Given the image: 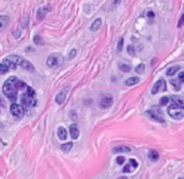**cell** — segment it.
Listing matches in <instances>:
<instances>
[{"label": "cell", "mask_w": 184, "mask_h": 179, "mask_svg": "<svg viewBox=\"0 0 184 179\" xmlns=\"http://www.w3.org/2000/svg\"><path fill=\"white\" fill-rule=\"evenodd\" d=\"M16 81H18L16 77H10L9 79L5 81V83L3 84V87H2V91L5 92L7 98L9 99L10 101H16V98H18V89L16 87Z\"/></svg>", "instance_id": "obj_1"}, {"label": "cell", "mask_w": 184, "mask_h": 179, "mask_svg": "<svg viewBox=\"0 0 184 179\" xmlns=\"http://www.w3.org/2000/svg\"><path fill=\"white\" fill-rule=\"evenodd\" d=\"M127 51H128V53L130 54L131 57H134V55H135L134 47H133V46H128V48H127Z\"/></svg>", "instance_id": "obj_29"}, {"label": "cell", "mask_w": 184, "mask_h": 179, "mask_svg": "<svg viewBox=\"0 0 184 179\" xmlns=\"http://www.w3.org/2000/svg\"><path fill=\"white\" fill-rule=\"evenodd\" d=\"M179 81H181L182 83H184V72H181L179 74Z\"/></svg>", "instance_id": "obj_38"}, {"label": "cell", "mask_w": 184, "mask_h": 179, "mask_svg": "<svg viewBox=\"0 0 184 179\" xmlns=\"http://www.w3.org/2000/svg\"><path fill=\"white\" fill-rule=\"evenodd\" d=\"M117 179H128V178L125 177V176H122V177H119V178H117Z\"/></svg>", "instance_id": "obj_40"}, {"label": "cell", "mask_w": 184, "mask_h": 179, "mask_svg": "<svg viewBox=\"0 0 184 179\" xmlns=\"http://www.w3.org/2000/svg\"><path fill=\"white\" fill-rule=\"evenodd\" d=\"M171 84H172V86L174 87L175 89L177 90H180V88H181V85L179 84V81H177V79H171V81H170Z\"/></svg>", "instance_id": "obj_30"}, {"label": "cell", "mask_w": 184, "mask_h": 179, "mask_svg": "<svg viewBox=\"0 0 184 179\" xmlns=\"http://www.w3.org/2000/svg\"><path fill=\"white\" fill-rule=\"evenodd\" d=\"M101 26H102V20H101V18H96V20L93 21L92 25L90 27V29L92 31H96Z\"/></svg>", "instance_id": "obj_18"}, {"label": "cell", "mask_w": 184, "mask_h": 179, "mask_svg": "<svg viewBox=\"0 0 184 179\" xmlns=\"http://www.w3.org/2000/svg\"><path fill=\"white\" fill-rule=\"evenodd\" d=\"M180 70V66L179 65H174V66H170L168 70L166 71V74L168 76H172V75H174L177 72Z\"/></svg>", "instance_id": "obj_22"}, {"label": "cell", "mask_w": 184, "mask_h": 179, "mask_svg": "<svg viewBox=\"0 0 184 179\" xmlns=\"http://www.w3.org/2000/svg\"><path fill=\"white\" fill-rule=\"evenodd\" d=\"M122 46H124V39L121 38L119 42H118V46H117V52H120L121 49H122Z\"/></svg>", "instance_id": "obj_33"}, {"label": "cell", "mask_w": 184, "mask_h": 179, "mask_svg": "<svg viewBox=\"0 0 184 179\" xmlns=\"http://www.w3.org/2000/svg\"><path fill=\"white\" fill-rule=\"evenodd\" d=\"M34 42H35L36 45H40L41 42H42V41H41V37H40V36H38V35L35 36V37H34Z\"/></svg>", "instance_id": "obj_32"}, {"label": "cell", "mask_w": 184, "mask_h": 179, "mask_svg": "<svg viewBox=\"0 0 184 179\" xmlns=\"http://www.w3.org/2000/svg\"><path fill=\"white\" fill-rule=\"evenodd\" d=\"M144 70H145V65H144V64H140V65L136 66L135 72H136L138 74H142V73L144 72Z\"/></svg>", "instance_id": "obj_27"}, {"label": "cell", "mask_w": 184, "mask_h": 179, "mask_svg": "<svg viewBox=\"0 0 184 179\" xmlns=\"http://www.w3.org/2000/svg\"><path fill=\"white\" fill-rule=\"evenodd\" d=\"M131 149L127 146H118V147H115L113 149V152L114 153H127L130 152Z\"/></svg>", "instance_id": "obj_13"}, {"label": "cell", "mask_w": 184, "mask_h": 179, "mask_svg": "<svg viewBox=\"0 0 184 179\" xmlns=\"http://www.w3.org/2000/svg\"><path fill=\"white\" fill-rule=\"evenodd\" d=\"M119 70L122 72H125V73H128V72L131 71V66L129 64H119Z\"/></svg>", "instance_id": "obj_25"}, {"label": "cell", "mask_w": 184, "mask_h": 179, "mask_svg": "<svg viewBox=\"0 0 184 179\" xmlns=\"http://www.w3.org/2000/svg\"><path fill=\"white\" fill-rule=\"evenodd\" d=\"M119 2H120V0H114V2H113V3H114V5H117Z\"/></svg>", "instance_id": "obj_39"}, {"label": "cell", "mask_w": 184, "mask_h": 179, "mask_svg": "<svg viewBox=\"0 0 184 179\" xmlns=\"http://www.w3.org/2000/svg\"><path fill=\"white\" fill-rule=\"evenodd\" d=\"M7 58L9 59L12 63H14L15 65H18V64L20 65L21 62L23 61V59L21 58V57H18V55H9V57H7Z\"/></svg>", "instance_id": "obj_20"}, {"label": "cell", "mask_w": 184, "mask_h": 179, "mask_svg": "<svg viewBox=\"0 0 184 179\" xmlns=\"http://www.w3.org/2000/svg\"><path fill=\"white\" fill-rule=\"evenodd\" d=\"M148 159L152 162H156L159 159V153L156 151V150H151L148 152Z\"/></svg>", "instance_id": "obj_19"}, {"label": "cell", "mask_w": 184, "mask_h": 179, "mask_svg": "<svg viewBox=\"0 0 184 179\" xmlns=\"http://www.w3.org/2000/svg\"><path fill=\"white\" fill-rule=\"evenodd\" d=\"M166 89H167L166 81H164V79H159V81H156V83L154 84V86H153L152 94H156L157 92H159V91H166Z\"/></svg>", "instance_id": "obj_5"}, {"label": "cell", "mask_w": 184, "mask_h": 179, "mask_svg": "<svg viewBox=\"0 0 184 179\" xmlns=\"http://www.w3.org/2000/svg\"><path fill=\"white\" fill-rule=\"evenodd\" d=\"M47 65L52 68H56L60 65V60H58V54H52L47 59Z\"/></svg>", "instance_id": "obj_7"}, {"label": "cell", "mask_w": 184, "mask_h": 179, "mask_svg": "<svg viewBox=\"0 0 184 179\" xmlns=\"http://www.w3.org/2000/svg\"><path fill=\"white\" fill-rule=\"evenodd\" d=\"M116 162H117V164H119V165H122V164L125 163V156H122V155L118 156L116 159Z\"/></svg>", "instance_id": "obj_31"}, {"label": "cell", "mask_w": 184, "mask_h": 179, "mask_svg": "<svg viewBox=\"0 0 184 179\" xmlns=\"http://www.w3.org/2000/svg\"><path fill=\"white\" fill-rule=\"evenodd\" d=\"M179 179H184V178H179Z\"/></svg>", "instance_id": "obj_41"}, {"label": "cell", "mask_w": 184, "mask_h": 179, "mask_svg": "<svg viewBox=\"0 0 184 179\" xmlns=\"http://www.w3.org/2000/svg\"><path fill=\"white\" fill-rule=\"evenodd\" d=\"M9 71V67L5 66L3 63H0V74H5Z\"/></svg>", "instance_id": "obj_26"}, {"label": "cell", "mask_w": 184, "mask_h": 179, "mask_svg": "<svg viewBox=\"0 0 184 179\" xmlns=\"http://www.w3.org/2000/svg\"><path fill=\"white\" fill-rule=\"evenodd\" d=\"M138 166H139L138 162L135 161L134 159H131L130 161H129V164H127V165L122 168V171H124V173H131L132 169L136 168Z\"/></svg>", "instance_id": "obj_9"}, {"label": "cell", "mask_w": 184, "mask_h": 179, "mask_svg": "<svg viewBox=\"0 0 184 179\" xmlns=\"http://www.w3.org/2000/svg\"><path fill=\"white\" fill-rule=\"evenodd\" d=\"M58 137L61 140H65L67 138V131L64 127H58Z\"/></svg>", "instance_id": "obj_17"}, {"label": "cell", "mask_w": 184, "mask_h": 179, "mask_svg": "<svg viewBox=\"0 0 184 179\" xmlns=\"http://www.w3.org/2000/svg\"><path fill=\"white\" fill-rule=\"evenodd\" d=\"M113 104V97L109 94H105L100 100V107L102 109H108Z\"/></svg>", "instance_id": "obj_6"}, {"label": "cell", "mask_w": 184, "mask_h": 179, "mask_svg": "<svg viewBox=\"0 0 184 179\" xmlns=\"http://www.w3.org/2000/svg\"><path fill=\"white\" fill-rule=\"evenodd\" d=\"M168 114H169V116L174 118V120H181L184 117V109L172 104L168 109Z\"/></svg>", "instance_id": "obj_3"}, {"label": "cell", "mask_w": 184, "mask_h": 179, "mask_svg": "<svg viewBox=\"0 0 184 179\" xmlns=\"http://www.w3.org/2000/svg\"><path fill=\"white\" fill-rule=\"evenodd\" d=\"M2 63L5 64V66L9 67V68H15V67H16V65H15L14 63L11 62V61H10V60H9L8 58H5V59H3V61H2Z\"/></svg>", "instance_id": "obj_24"}, {"label": "cell", "mask_w": 184, "mask_h": 179, "mask_svg": "<svg viewBox=\"0 0 184 179\" xmlns=\"http://www.w3.org/2000/svg\"><path fill=\"white\" fill-rule=\"evenodd\" d=\"M183 23H184V13L181 15V18H180V20H179V22H178V27H182Z\"/></svg>", "instance_id": "obj_35"}, {"label": "cell", "mask_w": 184, "mask_h": 179, "mask_svg": "<svg viewBox=\"0 0 184 179\" xmlns=\"http://www.w3.org/2000/svg\"><path fill=\"white\" fill-rule=\"evenodd\" d=\"M139 81H140L139 77H130V78H128V79L125 81V84H126L127 86H133V85L139 84Z\"/></svg>", "instance_id": "obj_21"}, {"label": "cell", "mask_w": 184, "mask_h": 179, "mask_svg": "<svg viewBox=\"0 0 184 179\" xmlns=\"http://www.w3.org/2000/svg\"><path fill=\"white\" fill-rule=\"evenodd\" d=\"M65 99H66V92H65V90H62L61 92H58L56 94V97H55V101L58 104H62V103L65 101Z\"/></svg>", "instance_id": "obj_15"}, {"label": "cell", "mask_w": 184, "mask_h": 179, "mask_svg": "<svg viewBox=\"0 0 184 179\" xmlns=\"http://www.w3.org/2000/svg\"><path fill=\"white\" fill-rule=\"evenodd\" d=\"M77 53V50L76 49H72V51L69 52V55H68V58L69 59H74L75 58V55Z\"/></svg>", "instance_id": "obj_34"}, {"label": "cell", "mask_w": 184, "mask_h": 179, "mask_svg": "<svg viewBox=\"0 0 184 179\" xmlns=\"http://www.w3.org/2000/svg\"><path fill=\"white\" fill-rule=\"evenodd\" d=\"M21 66H22V68H24V70H26V71H29V72H34V65H33L31 62H28V61H26V60H23L22 62H21V64H20Z\"/></svg>", "instance_id": "obj_16"}, {"label": "cell", "mask_w": 184, "mask_h": 179, "mask_svg": "<svg viewBox=\"0 0 184 179\" xmlns=\"http://www.w3.org/2000/svg\"><path fill=\"white\" fill-rule=\"evenodd\" d=\"M35 90L33 89L32 87L27 86L26 91L22 94L21 97V101H22L23 107H31L36 105V100H35Z\"/></svg>", "instance_id": "obj_2"}, {"label": "cell", "mask_w": 184, "mask_h": 179, "mask_svg": "<svg viewBox=\"0 0 184 179\" xmlns=\"http://www.w3.org/2000/svg\"><path fill=\"white\" fill-rule=\"evenodd\" d=\"M69 134H71V137L73 139H77L78 136H79V129L77 127L76 124H72L69 126Z\"/></svg>", "instance_id": "obj_12"}, {"label": "cell", "mask_w": 184, "mask_h": 179, "mask_svg": "<svg viewBox=\"0 0 184 179\" xmlns=\"http://www.w3.org/2000/svg\"><path fill=\"white\" fill-rule=\"evenodd\" d=\"M147 115L148 116H151L153 120H155V121L157 122H160V123H164L165 120H164V117H162V113L159 110H149L147 112Z\"/></svg>", "instance_id": "obj_8"}, {"label": "cell", "mask_w": 184, "mask_h": 179, "mask_svg": "<svg viewBox=\"0 0 184 179\" xmlns=\"http://www.w3.org/2000/svg\"><path fill=\"white\" fill-rule=\"evenodd\" d=\"M10 112H11V114H12L14 117L21 118V117H23V115H24V109H23L20 104L14 102L12 103L11 107H10Z\"/></svg>", "instance_id": "obj_4"}, {"label": "cell", "mask_w": 184, "mask_h": 179, "mask_svg": "<svg viewBox=\"0 0 184 179\" xmlns=\"http://www.w3.org/2000/svg\"><path fill=\"white\" fill-rule=\"evenodd\" d=\"M170 99L172 100V102H173L174 105L184 109V98L183 97H180V96H172V97H170Z\"/></svg>", "instance_id": "obj_10"}, {"label": "cell", "mask_w": 184, "mask_h": 179, "mask_svg": "<svg viewBox=\"0 0 184 179\" xmlns=\"http://www.w3.org/2000/svg\"><path fill=\"white\" fill-rule=\"evenodd\" d=\"M49 11H50L49 7H41V8H39L38 11H37V18H38V20H42V18H45V14L48 13Z\"/></svg>", "instance_id": "obj_11"}, {"label": "cell", "mask_w": 184, "mask_h": 179, "mask_svg": "<svg viewBox=\"0 0 184 179\" xmlns=\"http://www.w3.org/2000/svg\"><path fill=\"white\" fill-rule=\"evenodd\" d=\"M5 99L2 98V96H0V107H5Z\"/></svg>", "instance_id": "obj_36"}, {"label": "cell", "mask_w": 184, "mask_h": 179, "mask_svg": "<svg viewBox=\"0 0 184 179\" xmlns=\"http://www.w3.org/2000/svg\"><path fill=\"white\" fill-rule=\"evenodd\" d=\"M169 100H170V98H169V97H162V98L160 99V102H159V104H160V105H167V104L169 103Z\"/></svg>", "instance_id": "obj_28"}, {"label": "cell", "mask_w": 184, "mask_h": 179, "mask_svg": "<svg viewBox=\"0 0 184 179\" xmlns=\"http://www.w3.org/2000/svg\"><path fill=\"white\" fill-rule=\"evenodd\" d=\"M146 15H147V18H154V16H155V13H154V11L149 10V11H147Z\"/></svg>", "instance_id": "obj_37"}, {"label": "cell", "mask_w": 184, "mask_h": 179, "mask_svg": "<svg viewBox=\"0 0 184 179\" xmlns=\"http://www.w3.org/2000/svg\"><path fill=\"white\" fill-rule=\"evenodd\" d=\"M9 21H10L9 16H5V15H1L0 16V31H3L5 27L8 26Z\"/></svg>", "instance_id": "obj_14"}, {"label": "cell", "mask_w": 184, "mask_h": 179, "mask_svg": "<svg viewBox=\"0 0 184 179\" xmlns=\"http://www.w3.org/2000/svg\"><path fill=\"white\" fill-rule=\"evenodd\" d=\"M73 148V142H67V143H64L61 146V150L64 151V152H68L71 151V149Z\"/></svg>", "instance_id": "obj_23"}]
</instances>
